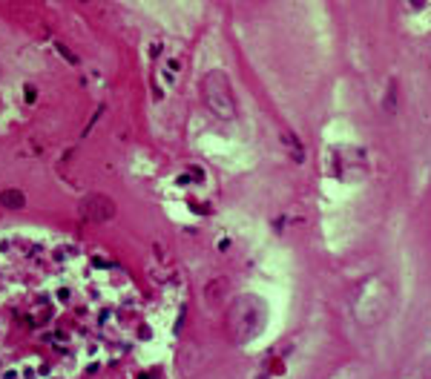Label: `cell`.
Here are the masks:
<instances>
[{"label":"cell","mask_w":431,"mask_h":379,"mask_svg":"<svg viewBox=\"0 0 431 379\" xmlns=\"http://www.w3.org/2000/svg\"><path fill=\"white\" fill-rule=\"evenodd\" d=\"M201 95H204V104L207 109L222 118V121H233L236 118V101H233V92H230V81L225 72L213 69L204 75L201 81Z\"/></svg>","instance_id":"cell-1"},{"label":"cell","mask_w":431,"mask_h":379,"mask_svg":"<svg viewBox=\"0 0 431 379\" xmlns=\"http://www.w3.org/2000/svg\"><path fill=\"white\" fill-rule=\"evenodd\" d=\"M26 101H29V104L35 101V86H26Z\"/></svg>","instance_id":"cell-5"},{"label":"cell","mask_w":431,"mask_h":379,"mask_svg":"<svg viewBox=\"0 0 431 379\" xmlns=\"http://www.w3.org/2000/svg\"><path fill=\"white\" fill-rule=\"evenodd\" d=\"M0 204L9 207V210H20L26 204V196L20 193V190H4V193H0Z\"/></svg>","instance_id":"cell-3"},{"label":"cell","mask_w":431,"mask_h":379,"mask_svg":"<svg viewBox=\"0 0 431 379\" xmlns=\"http://www.w3.org/2000/svg\"><path fill=\"white\" fill-rule=\"evenodd\" d=\"M115 215V204L112 199L107 196H98V193H92L81 201V218L92 221V225H101V221H110Z\"/></svg>","instance_id":"cell-2"},{"label":"cell","mask_w":431,"mask_h":379,"mask_svg":"<svg viewBox=\"0 0 431 379\" xmlns=\"http://www.w3.org/2000/svg\"><path fill=\"white\" fill-rule=\"evenodd\" d=\"M58 52H60V55H64V58H69L72 63H78V58H75V55H72V52H69V49H67L64 44H58Z\"/></svg>","instance_id":"cell-4"}]
</instances>
